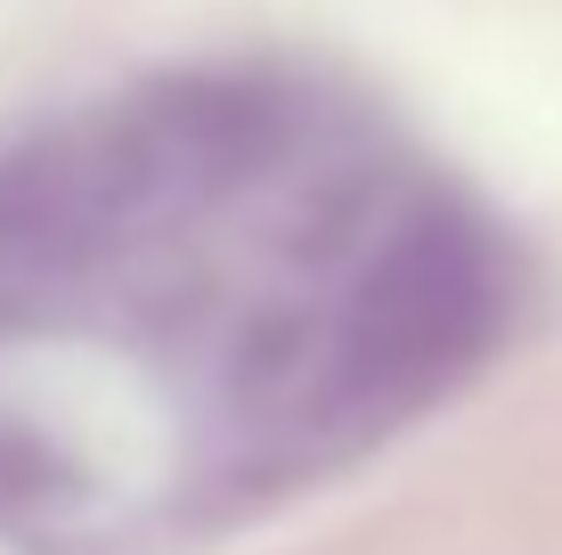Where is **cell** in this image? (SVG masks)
<instances>
[{
	"mask_svg": "<svg viewBox=\"0 0 562 555\" xmlns=\"http://www.w3.org/2000/svg\"><path fill=\"white\" fill-rule=\"evenodd\" d=\"M497 328V254L473 221L424 204L367 254L335 328V368L359 400H424Z\"/></svg>",
	"mask_w": 562,
	"mask_h": 555,
	"instance_id": "obj_1",
	"label": "cell"
},
{
	"mask_svg": "<svg viewBox=\"0 0 562 555\" xmlns=\"http://www.w3.org/2000/svg\"><path fill=\"white\" fill-rule=\"evenodd\" d=\"M147 221H164V213H155L114 114L42 131V140H25L0 164V262L25 278L90 270L123 237H139Z\"/></svg>",
	"mask_w": 562,
	"mask_h": 555,
	"instance_id": "obj_2",
	"label": "cell"
}]
</instances>
